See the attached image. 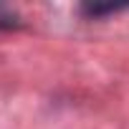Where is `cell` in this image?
I'll use <instances>...</instances> for the list:
<instances>
[{
	"instance_id": "6da1fadb",
	"label": "cell",
	"mask_w": 129,
	"mask_h": 129,
	"mask_svg": "<svg viewBox=\"0 0 129 129\" xmlns=\"http://www.w3.org/2000/svg\"><path fill=\"white\" fill-rule=\"evenodd\" d=\"M18 25V15L13 10H8L5 5H0V30L3 28H15Z\"/></svg>"
}]
</instances>
